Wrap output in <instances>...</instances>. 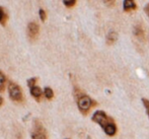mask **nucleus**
I'll return each instance as SVG.
<instances>
[{"instance_id":"obj_6","label":"nucleus","mask_w":149,"mask_h":139,"mask_svg":"<svg viewBox=\"0 0 149 139\" xmlns=\"http://www.w3.org/2000/svg\"><path fill=\"white\" fill-rule=\"evenodd\" d=\"M123 8L125 11H131V10H135L137 8L135 0H124Z\"/></svg>"},{"instance_id":"obj_5","label":"nucleus","mask_w":149,"mask_h":139,"mask_svg":"<svg viewBox=\"0 0 149 139\" xmlns=\"http://www.w3.org/2000/svg\"><path fill=\"white\" fill-rule=\"evenodd\" d=\"M26 33H28V37L30 39V41H36L39 37L40 33V28L36 22H30L28 24V29H26Z\"/></svg>"},{"instance_id":"obj_12","label":"nucleus","mask_w":149,"mask_h":139,"mask_svg":"<svg viewBox=\"0 0 149 139\" xmlns=\"http://www.w3.org/2000/svg\"><path fill=\"white\" fill-rule=\"evenodd\" d=\"M6 20H7V14H6L5 10L2 7H0V24H5Z\"/></svg>"},{"instance_id":"obj_7","label":"nucleus","mask_w":149,"mask_h":139,"mask_svg":"<svg viewBox=\"0 0 149 139\" xmlns=\"http://www.w3.org/2000/svg\"><path fill=\"white\" fill-rule=\"evenodd\" d=\"M31 94L33 96V98H36V100L39 102L40 100H41V96H42V90L41 88L39 87V86L35 85L33 86V87H31Z\"/></svg>"},{"instance_id":"obj_4","label":"nucleus","mask_w":149,"mask_h":139,"mask_svg":"<svg viewBox=\"0 0 149 139\" xmlns=\"http://www.w3.org/2000/svg\"><path fill=\"white\" fill-rule=\"evenodd\" d=\"M8 92H9V96L13 102L16 103H22L24 101V94L22 92L20 87L14 82H10L8 85Z\"/></svg>"},{"instance_id":"obj_20","label":"nucleus","mask_w":149,"mask_h":139,"mask_svg":"<svg viewBox=\"0 0 149 139\" xmlns=\"http://www.w3.org/2000/svg\"><path fill=\"white\" fill-rule=\"evenodd\" d=\"M67 139H69V138H67Z\"/></svg>"},{"instance_id":"obj_19","label":"nucleus","mask_w":149,"mask_h":139,"mask_svg":"<svg viewBox=\"0 0 149 139\" xmlns=\"http://www.w3.org/2000/svg\"><path fill=\"white\" fill-rule=\"evenodd\" d=\"M2 105H3V98H2V96H0V107H1Z\"/></svg>"},{"instance_id":"obj_3","label":"nucleus","mask_w":149,"mask_h":139,"mask_svg":"<svg viewBox=\"0 0 149 139\" xmlns=\"http://www.w3.org/2000/svg\"><path fill=\"white\" fill-rule=\"evenodd\" d=\"M31 139H48V134L43 124L38 120H35L31 130Z\"/></svg>"},{"instance_id":"obj_17","label":"nucleus","mask_w":149,"mask_h":139,"mask_svg":"<svg viewBox=\"0 0 149 139\" xmlns=\"http://www.w3.org/2000/svg\"><path fill=\"white\" fill-rule=\"evenodd\" d=\"M104 2V4L108 6H113L115 3V0H102Z\"/></svg>"},{"instance_id":"obj_2","label":"nucleus","mask_w":149,"mask_h":139,"mask_svg":"<svg viewBox=\"0 0 149 139\" xmlns=\"http://www.w3.org/2000/svg\"><path fill=\"white\" fill-rule=\"evenodd\" d=\"M75 90H76V92H75V98H76L78 110L80 111L81 114L86 115L92 107L96 106V102L94 100H92V98L87 96V94L81 92L80 90L77 89V88Z\"/></svg>"},{"instance_id":"obj_14","label":"nucleus","mask_w":149,"mask_h":139,"mask_svg":"<svg viewBox=\"0 0 149 139\" xmlns=\"http://www.w3.org/2000/svg\"><path fill=\"white\" fill-rule=\"evenodd\" d=\"M63 2H64L65 6H67V7H72L76 3V0H63Z\"/></svg>"},{"instance_id":"obj_9","label":"nucleus","mask_w":149,"mask_h":139,"mask_svg":"<svg viewBox=\"0 0 149 139\" xmlns=\"http://www.w3.org/2000/svg\"><path fill=\"white\" fill-rule=\"evenodd\" d=\"M117 38H118L117 33H115V31H111V33L107 36V43L110 44V45H112V44H114L115 42L117 41Z\"/></svg>"},{"instance_id":"obj_8","label":"nucleus","mask_w":149,"mask_h":139,"mask_svg":"<svg viewBox=\"0 0 149 139\" xmlns=\"http://www.w3.org/2000/svg\"><path fill=\"white\" fill-rule=\"evenodd\" d=\"M134 35H135L139 40L143 41V40H144V35H145V34H144L143 28H142L141 26H136L135 28H134Z\"/></svg>"},{"instance_id":"obj_16","label":"nucleus","mask_w":149,"mask_h":139,"mask_svg":"<svg viewBox=\"0 0 149 139\" xmlns=\"http://www.w3.org/2000/svg\"><path fill=\"white\" fill-rule=\"evenodd\" d=\"M36 82H37V77H33V78L28 80V85L30 86V88H31V87H33V86H35Z\"/></svg>"},{"instance_id":"obj_18","label":"nucleus","mask_w":149,"mask_h":139,"mask_svg":"<svg viewBox=\"0 0 149 139\" xmlns=\"http://www.w3.org/2000/svg\"><path fill=\"white\" fill-rule=\"evenodd\" d=\"M144 10H145V13L147 14L148 17H149V3L145 5V7H144Z\"/></svg>"},{"instance_id":"obj_13","label":"nucleus","mask_w":149,"mask_h":139,"mask_svg":"<svg viewBox=\"0 0 149 139\" xmlns=\"http://www.w3.org/2000/svg\"><path fill=\"white\" fill-rule=\"evenodd\" d=\"M142 104H143L144 108L146 110V114H147L149 118V100L148 98H142Z\"/></svg>"},{"instance_id":"obj_11","label":"nucleus","mask_w":149,"mask_h":139,"mask_svg":"<svg viewBox=\"0 0 149 139\" xmlns=\"http://www.w3.org/2000/svg\"><path fill=\"white\" fill-rule=\"evenodd\" d=\"M44 94H45V96L48 100H52V98H54V92L51 87H45V89H44Z\"/></svg>"},{"instance_id":"obj_10","label":"nucleus","mask_w":149,"mask_h":139,"mask_svg":"<svg viewBox=\"0 0 149 139\" xmlns=\"http://www.w3.org/2000/svg\"><path fill=\"white\" fill-rule=\"evenodd\" d=\"M6 85V77L4 73L0 70V92H4V88Z\"/></svg>"},{"instance_id":"obj_1","label":"nucleus","mask_w":149,"mask_h":139,"mask_svg":"<svg viewBox=\"0 0 149 139\" xmlns=\"http://www.w3.org/2000/svg\"><path fill=\"white\" fill-rule=\"evenodd\" d=\"M91 121L98 124L109 137H114L118 132V127L114 122V119L107 115L106 112L102 110L94 112L91 117Z\"/></svg>"},{"instance_id":"obj_15","label":"nucleus","mask_w":149,"mask_h":139,"mask_svg":"<svg viewBox=\"0 0 149 139\" xmlns=\"http://www.w3.org/2000/svg\"><path fill=\"white\" fill-rule=\"evenodd\" d=\"M39 14H40V18H41L42 22H45L46 17H47V14H46L45 10H44V9H40L39 10Z\"/></svg>"}]
</instances>
